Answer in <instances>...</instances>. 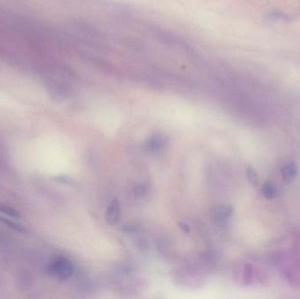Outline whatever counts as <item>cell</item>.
Masks as SVG:
<instances>
[{
  "label": "cell",
  "mask_w": 300,
  "mask_h": 299,
  "mask_svg": "<svg viewBox=\"0 0 300 299\" xmlns=\"http://www.w3.org/2000/svg\"><path fill=\"white\" fill-rule=\"evenodd\" d=\"M49 274L57 279L67 280L73 275L74 266L69 259L58 256L53 259L49 264Z\"/></svg>",
  "instance_id": "6da1fadb"
},
{
  "label": "cell",
  "mask_w": 300,
  "mask_h": 299,
  "mask_svg": "<svg viewBox=\"0 0 300 299\" xmlns=\"http://www.w3.org/2000/svg\"><path fill=\"white\" fill-rule=\"evenodd\" d=\"M120 217V205L118 199H114L106 211V220L111 226H114L118 223Z\"/></svg>",
  "instance_id": "7a4b0ae2"
},
{
  "label": "cell",
  "mask_w": 300,
  "mask_h": 299,
  "mask_svg": "<svg viewBox=\"0 0 300 299\" xmlns=\"http://www.w3.org/2000/svg\"><path fill=\"white\" fill-rule=\"evenodd\" d=\"M234 209L228 206H218L211 210V216L215 221L219 223H226L231 218Z\"/></svg>",
  "instance_id": "3957f363"
},
{
  "label": "cell",
  "mask_w": 300,
  "mask_h": 299,
  "mask_svg": "<svg viewBox=\"0 0 300 299\" xmlns=\"http://www.w3.org/2000/svg\"><path fill=\"white\" fill-rule=\"evenodd\" d=\"M299 172L296 162H289L282 168V177L286 182H292Z\"/></svg>",
  "instance_id": "277c9868"
},
{
  "label": "cell",
  "mask_w": 300,
  "mask_h": 299,
  "mask_svg": "<svg viewBox=\"0 0 300 299\" xmlns=\"http://www.w3.org/2000/svg\"><path fill=\"white\" fill-rule=\"evenodd\" d=\"M147 146L149 150L152 153H158L164 147L163 137L160 134H154L149 139Z\"/></svg>",
  "instance_id": "5b68a950"
},
{
  "label": "cell",
  "mask_w": 300,
  "mask_h": 299,
  "mask_svg": "<svg viewBox=\"0 0 300 299\" xmlns=\"http://www.w3.org/2000/svg\"><path fill=\"white\" fill-rule=\"evenodd\" d=\"M0 222L3 223L4 225H7L8 227H11L13 230L17 231L18 233H21V234H29V230L27 227H25L24 226H22L21 224H18V223L14 222L10 220L8 218H4L2 216H0Z\"/></svg>",
  "instance_id": "8992f818"
},
{
  "label": "cell",
  "mask_w": 300,
  "mask_h": 299,
  "mask_svg": "<svg viewBox=\"0 0 300 299\" xmlns=\"http://www.w3.org/2000/svg\"><path fill=\"white\" fill-rule=\"evenodd\" d=\"M263 194L267 199H273L277 194L276 186L270 182H265L263 185Z\"/></svg>",
  "instance_id": "52a82bcc"
},
{
  "label": "cell",
  "mask_w": 300,
  "mask_h": 299,
  "mask_svg": "<svg viewBox=\"0 0 300 299\" xmlns=\"http://www.w3.org/2000/svg\"><path fill=\"white\" fill-rule=\"evenodd\" d=\"M0 212L4 213V215H7L9 217L13 218H21V214L15 210L13 207H10L8 205H4V204H0Z\"/></svg>",
  "instance_id": "ba28073f"
},
{
  "label": "cell",
  "mask_w": 300,
  "mask_h": 299,
  "mask_svg": "<svg viewBox=\"0 0 300 299\" xmlns=\"http://www.w3.org/2000/svg\"><path fill=\"white\" fill-rule=\"evenodd\" d=\"M253 271H254V268L252 266L251 264H246V266L244 268V283H246L247 285H249L252 283V277H253Z\"/></svg>",
  "instance_id": "9c48e42d"
},
{
  "label": "cell",
  "mask_w": 300,
  "mask_h": 299,
  "mask_svg": "<svg viewBox=\"0 0 300 299\" xmlns=\"http://www.w3.org/2000/svg\"><path fill=\"white\" fill-rule=\"evenodd\" d=\"M247 178L252 185L256 186L258 184V176L256 170L252 167H248L247 169Z\"/></svg>",
  "instance_id": "30bf717a"
},
{
  "label": "cell",
  "mask_w": 300,
  "mask_h": 299,
  "mask_svg": "<svg viewBox=\"0 0 300 299\" xmlns=\"http://www.w3.org/2000/svg\"><path fill=\"white\" fill-rule=\"evenodd\" d=\"M148 191V187L143 183H140L134 187V193L138 196H144Z\"/></svg>",
  "instance_id": "8fae6325"
},
{
  "label": "cell",
  "mask_w": 300,
  "mask_h": 299,
  "mask_svg": "<svg viewBox=\"0 0 300 299\" xmlns=\"http://www.w3.org/2000/svg\"><path fill=\"white\" fill-rule=\"evenodd\" d=\"M1 239H3V237H2V235L0 234V240H1Z\"/></svg>",
  "instance_id": "7c38bea8"
}]
</instances>
